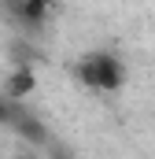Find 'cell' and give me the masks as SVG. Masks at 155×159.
<instances>
[{
  "mask_svg": "<svg viewBox=\"0 0 155 159\" xmlns=\"http://www.w3.org/2000/svg\"><path fill=\"white\" fill-rule=\"evenodd\" d=\"M22 111H26V107H22V100H11V96H4V93H0V126H4V129H11V122L19 119Z\"/></svg>",
  "mask_w": 155,
  "mask_h": 159,
  "instance_id": "cell-5",
  "label": "cell"
},
{
  "mask_svg": "<svg viewBox=\"0 0 155 159\" xmlns=\"http://www.w3.org/2000/svg\"><path fill=\"white\" fill-rule=\"evenodd\" d=\"M52 15H55V0H22V4L15 7L11 22L22 26V30H30V34H37V30L48 26Z\"/></svg>",
  "mask_w": 155,
  "mask_h": 159,
  "instance_id": "cell-2",
  "label": "cell"
},
{
  "mask_svg": "<svg viewBox=\"0 0 155 159\" xmlns=\"http://www.w3.org/2000/svg\"><path fill=\"white\" fill-rule=\"evenodd\" d=\"M74 81L89 93H104V96H115L126 89L129 81V67L126 59L111 52V48H96V52H85L74 63Z\"/></svg>",
  "mask_w": 155,
  "mask_h": 159,
  "instance_id": "cell-1",
  "label": "cell"
},
{
  "mask_svg": "<svg viewBox=\"0 0 155 159\" xmlns=\"http://www.w3.org/2000/svg\"><path fill=\"white\" fill-rule=\"evenodd\" d=\"M4 96H11V100H26V96H33L37 93V74L26 67V63H19L7 78H4V89H0Z\"/></svg>",
  "mask_w": 155,
  "mask_h": 159,
  "instance_id": "cell-4",
  "label": "cell"
},
{
  "mask_svg": "<svg viewBox=\"0 0 155 159\" xmlns=\"http://www.w3.org/2000/svg\"><path fill=\"white\" fill-rule=\"evenodd\" d=\"M11 129H15V137H19V141H26L30 148H41V152H44V148H48V141H52V129H48L37 115H30V111H22L19 119L11 122Z\"/></svg>",
  "mask_w": 155,
  "mask_h": 159,
  "instance_id": "cell-3",
  "label": "cell"
}]
</instances>
